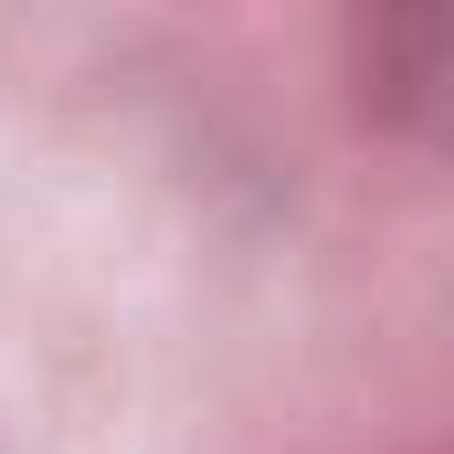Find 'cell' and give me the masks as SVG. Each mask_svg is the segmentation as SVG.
Returning a JSON list of instances; mask_svg holds the SVG:
<instances>
[]
</instances>
